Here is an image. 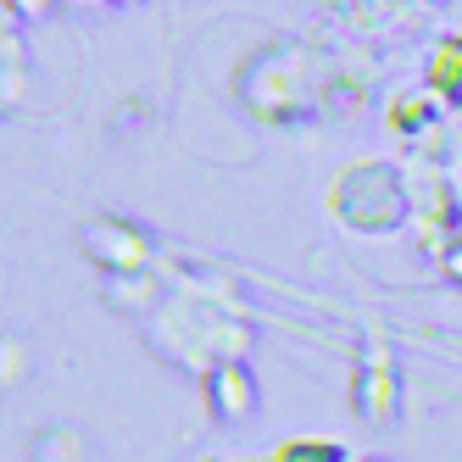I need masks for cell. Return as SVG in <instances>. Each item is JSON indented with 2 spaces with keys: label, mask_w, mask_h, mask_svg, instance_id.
<instances>
[{
  "label": "cell",
  "mask_w": 462,
  "mask_h": 462,
  "mask_svg": "<svg viewBox=\"0 0 462 462\" xmlns=\"http://www.w3.org/2000/svg\"><path fill=\"white\" fill-rule=\"evenodd\" d=\"M279 462H335V446H284Z\"/></svg>",
  "instance_id": "obj_1"
},
{
  "label": "cell",
  "mask_w": 462,
  "mask_h": 462,
  "mask_svg": "<svg viewBox=\"0 0 462 462\" xmlns=\"http://www.w3.org/2000/svg\"><path fill=\"white\" fill-rule=\"evenodd\" d=\"M435 79H440V84H457V79H462V45H457V51H440Z\"/></svg>",
  "instance_id": "obj_2"
}]
</instances>
